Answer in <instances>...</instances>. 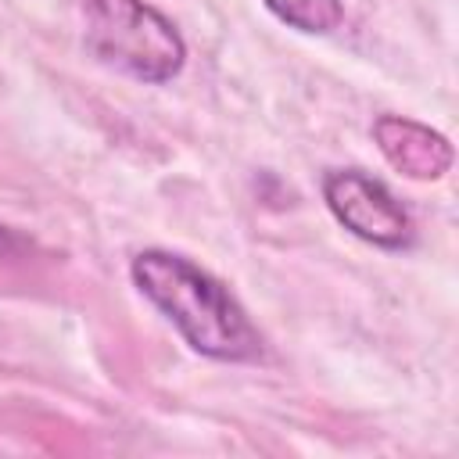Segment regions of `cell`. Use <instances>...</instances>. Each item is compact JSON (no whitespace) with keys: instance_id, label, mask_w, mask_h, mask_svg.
<instances>
[{"instance_id":"obj_6","label":"cell","mask_w":459,"mask_h":459,"mask_svg":"<svg viewBox=\"0 0 459 459\" xmlns=\"http://www.w3.org/2000/svg\"><path fill=\"white\" fill-rule=\"evenodd\" d=\"M18 247V240L7 233V230H0V255H7V251H14Z\"/></svg>"},{"instance_id":"obj_1","label":"cell","mask_w":459,"mask_h":459,"mask_svg":"<svg viewBox=\"0 0 459 459\" xmlns=\"http://www.w3.org/2000/svg\"><path fill=\"white\" fill-rule=\"evenodd\" d=\"M133 283L194 351L222 362H244L262 351V337L237 298L190 258L158 247L140 251L133 258Z\"/></svg>"},{"instance_id":"obj_2","label":"cell","mask_w":459,"mask_h":459,"mask_svg":"<svg viewBox=\"0 0 459 459\" xmlns=\"http://www.w3.org/2000/svg\"><path fill=\"white\" fill-rule=\"evenodd\" d=\"M86 47L140 82H169L186 57L176 25L143 0H86Z\"/></svg>"},{"instance_id":"obj_5","label":"cell","mask_w":459,"mask_h":459,"mask_svg":"<svg viewBox=\"0 0 459 459\" xmlns=\"http://www.w3.org/2000/svg\"><path fill=\"white\" fill-rule=\"evenodd\" d=\"M265 7L301 32H330L341 22V0H265Z\"/></svg>"},{"instance_id":"obj_4","label":"cell","mask_w":459,"mask_h":459,"mask_svg":"<svg viewBox=\"0 0 459 459\" xmlns=\"http://www.w3.org/2000/svg\"><path fill=\"white\" fill-rule=\"evenodd\" d=\"M380 154L409 179H441L452 169V143L437 129L405 115H380L373 122Z\"/></svg>"},{"instance_id":"obj_3","label":"cell","mask_w":459,"mask_h":459,"mask_svg":"<svg viewBox=\"0 0 459 459\" xmlns=\"http://www.w3.org/2000/svg\"><path fill=\"white\" fill-rule=\"evenodd\" d=\"M323 197L337 222L377 247H405L412 240V219L394 194L359 169H341L323 179Z\"/></svg>"}]
</instances>
